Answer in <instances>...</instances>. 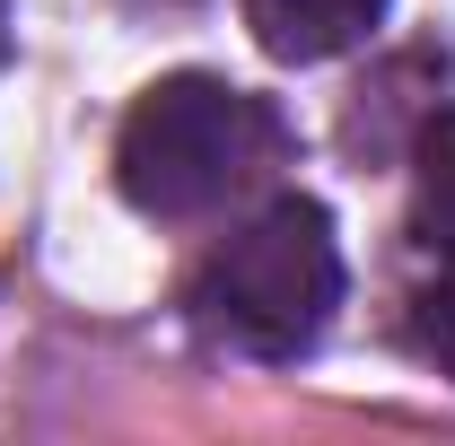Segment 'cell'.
<instances>
[{
  "instance_id": "obj_3",
  "label": "cell",
  "mask_w": 455,
  "mask_h": 446,
  "mask_svg": "<svg viewBox=\"0 0 455 446\" xmlns=\"http://www.w3.org/2000/svg\"><path fill=\"white\" fill-rule=\"evenodd\" d=\"M386 18V0H245V27L272 61H333Z\"/></svg>"
},
{
  "instance_id": "obj_4",
  "label": "cell",
  "mask_w": 455,
  "mask_h": 446,
  "mask_svg": "<svg viewBox=\"0 0 455 446\" xmlns=\"http://www.w3.org/2000/svg\"><path fill=\"white\" fill-rule=\"evenodd\" d=\"M411 236L455 263V114H429L411 149Z\"/></svg>"
},
{
  "instance_id": "obj_2",
  "label": "cell",
  "mask_w": 455,
  "mask_h": 446,
  "mask_svg": "<svg viewBox=\"0 0 455 446\" xmlns=\"http://www.w3.org/2000/svg\"><path fill=\"white\" fill-rule=\"evenodd\" d=\"M184 307H193V324L211 341L245 350V359L315 350V333L341 307V236L324 219V202H307V193L263 202L236 236H220L202 254Z\"/></svg>"
},
{
  "instance_id": "obj_1",
  "label": "cell",
  "mask_w": 455,
  "mask_h": 446,
  "mask_svg": "<svg viewBox=\"0 0 455 446\" xmlns=\"http://www.w3.org/2000/svg\"><path fill=\"white\" fill-rule=\"evenodd\" d=\"M281 114L254 88H236L220 70H175L158 88H140V106L123 114L114 140V184L132 211L149 219H202L236 202L254 175L281 158Z\"/></svg>"
},
{
  "instance_id": "obj_5",
  "label": "cell",
  "mask_w": 455,
  "mask_h": 446,
  "mask_svg": "<svg viewBox=\"0 0 455 446\" xmlns=\"http://www.w3.org/2000/svg\"><path fill=\"white\" fill-rule=\"evenodd\" d=\"M420 341H429V359L455 377V280H438V289L420 298Z\"/></svg>"
},
{
  "instance_id": "obj_6",
  "label": "cell",
  "mask_w": 455,
  "mask_h": 446,
  "mask_svg": "<svg viewBox=\"0 0 455 446\" xmlns=\"http://www.w3.org/2000/svg\"><path fill=\"white\" fill-rule=\"evenodd\" d=\"M0 61H9V0H0Z\"/></svg>"
}]
</instances>
